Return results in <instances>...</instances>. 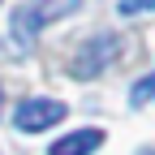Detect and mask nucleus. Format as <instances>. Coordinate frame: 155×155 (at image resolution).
<instances>
[{
    "instance_id": "nucleus-1",
    "label": "nucleus",
    "mask_w": 155,
    "mask_h": 155,
    "mask_svg": "<svg viewBox=\"0 0 155 155\" xmlns=\"http://www.w3.org/2000/svg\"><path fill=\"white\" fill-rule=\"evenodd\" d=\"M112 61H116V35H95L91 43H82V52L69 61V73L78 78V82H86V78H99Z\"/></svg>"
},
{
    "instance_id": "nucleus-2",
    "label": "nucleus",
    "mask_w": 155,
    "mask_h": 155,
    "mask_svg": "<svg viewBox=\"0 0 155 155\" xmlns=\"http://www.w3.org/2000/svg\"><path fill=\"white\" fill-rule=\"evenodd\" d=\"M65 116H69V108H65L61 99H26V104H17L13 125L22 129V134H43V129H52V125H61Z\"/></svg>"
},
{
    "instance_id": "nucleus-3",
    "label": "nucleus",
    "mask_w": 155,
    "mask_h": 155,
    "mask_svg": "<svg viewBox=\"0 0 155 155\" xmlns=\"http://www.w3.org/2000/svg\"><path fill=\"white\" fill-rule=\"evenodd\" d=\"M99 147H104V129H78V134H69V138L52 142L48 155H95Z\"/></svg>"
},
{
    "instance_id": "nucleus-4",
    "label": "nucleus",
    "mask_w": 155,
    "mask_h": 155,
    "mask_svg": "<svg viewBox=\"0 0 155 155\" xmlns=\"http://www.w3.org/2000/svg\"><path fill=\"white\" fill-rule=\"evenodd\" d=\"M43 30V22L35 17V9L30 5H22V9H13V22H9V35H13V43H17V52H26V48H35V35Z\"/></svg>"
},
{
    "instance_id": "nucleus-5",
    "label": "nucleus",
    "mask_w": 155,
    "mask_h": 155,
    "mask_svg": "<svg viewBox=\"0 0 155 155\" xmlns=\"http://www.w3.org/2000/svg\"><path fill=\"white\" fill-rule=\"evenodd\" d=\"M78 5H82V0H30V9H35V17L39 22H56V17H69Z\"/></svg>"
},
{
    "instance_id": "nucleus-6",
    "label": "nucleus",
    "mask_w": 155,
    "mask_h": 155,
    "mask_svg": "<svg viewBox=\"0 0 155 155\" xmlns=\"http://www.w3.org/2000/svg\"><path fill=\"white\" fill-rule=\"evenodd\" d=\"M129 104H134V108H147V104H155V73L138 78V82L129 86Z\"/></svg>"
},
{
    "instance_id": "nucleus-7",
    "label": "nucleus",
    "mask_w": 155,
    "mask_h": 155,
    "mask_svg": "<svg viewBox=\"0 0 155 155\" xmlns=\"http://www.w3.org/2000/svg\"><path fill=\"white\" fill-rule=\"evenodd\" d=\"M116 9H121L125 17H138V13H151V9H155V0H121Z\"/></svg>"
},
{
    "instance_id": "nucleus-8",
    "label": "nucleus",
    "mask_w": 155,
    "mask_h": 155,
    "mask_svg": "<svg viewBox=\"0 0 155 155\" xmlns=\"http://www.w3.org/2000/svg\"><path fill=\"white\" fill-rule=\"evenodd\" d=\"M138 155H155V147H147V151H138Z\"/></svg>"
},
{
    "instance_id": "nucleus-9",
    "label": "nucleus",
    "mask_w": 155,
    "mask_h": 155,
    "mask_svg": "<svg viewBox=\"0 0 155 155\" xmlns=\"http://www.w3.org/2000/svg\"><path fill=\"white\" fill-rule=\"evenodd\" d=\"M0 108H5V91H0Z\"/></svg>"
}]
</instances>
